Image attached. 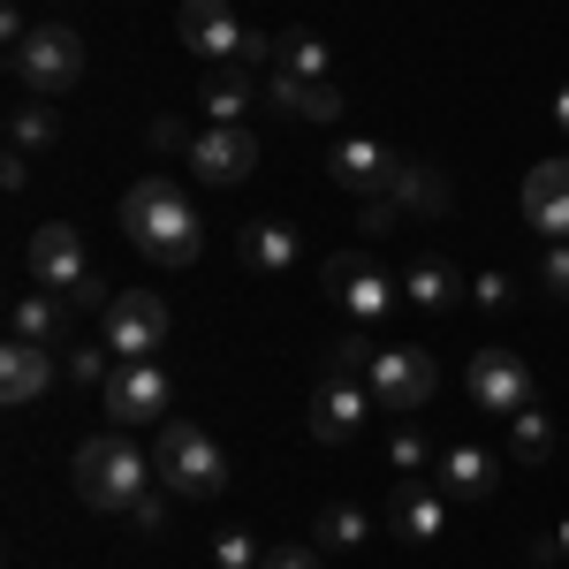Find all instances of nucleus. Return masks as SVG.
I'll use <instances>...</instances> for the list:
<instances>
[{
    "label": "nucleus",
    "mask_w": 569,
    "mask_h": 569,
    "mask_svg": "<svg viewBox=\"0 0 569 569\" xmlns=\"http://www.w3.org/2000/svg\"><path fill=\"white\" fill-rule=\"evenodd\" d=\"M53 137H61V114H53L46 99L8 107V144H16V152H39V144H53Z\"/></svg>",
    "instance_id": "27"
},
{
    "label": "nucleus",
    "mask_w": 569,
    "mask_h": 569,
    "mask_svg": "<svg viewBox=\"0 0 569 569\" xmlns=\"http://www.w3.org/2000/svg\"><path fill=\"white\" fill-rule=\"evenodd\" d=\"M380 402H372V388L365 380H335V372H319V388H311V440L319 448H350L357 433H365V418H372Z\"/></svg>",
    "instance_id": "9"
},
{
    "label": "nucleus",
    "mask_w": 569,
    "mask_h": 569,
    "mask_svg": "<svg viewBox=\"0 0 569 569\" xmlns=\"http://www.w3.org/2000/svg\"><path fill=\"white\" fill-rule=\"evenodd\" d=\"M236 251H243L251 273H289L305 243H297V228H289V220H251V228L236 236Z\"/></svg>",
    "instance_id": "22"
},
{
    "label": "nucleus",
    "mask_w": 569,
    "mask_h": 569,
    "mask_svg": "<svg viewBox=\"0 0 569 569\" xmlns=\"http://www.w3.org/2000/svg\"><path fill=\"white\" fill-rule=\"evenodd\" d=\"M388 463H395V471H410V479H418V471L433 463V448H426V433H418L410 418L395 426V440H388Z\"/></svg>",
    "instance_id": "30"
},
{
    "label": "nucleus",
    "mask_w": 569,
    "mask_h": 569,
    "mask_svg": "<svg viewBox=\"0 0 569 569\" xmlns=\"http://www.w3.org/2000/svg\"><path fill=\"white\" fill-rule=\"evenodd\" d=\"M569 555H562V531H539L531 539V569H562Z\"/></svg>",
    "instance_id": "39"
},
{
    "label": "nucleus",
    "mask_w": 569,
    "mask_h": 569,
    "mask_svg": "<svg viewBox=\"0 0 569 569\" xmlns=\"http://www.w3.org/2000/svg\"><path fill=\"white\" fill-rule=\"evenodd\" d=\"M152 471H160V486L182 493V501H213V493H228V448H220L206 426H190V418H160Z\"/></svg>",
    "instance_id": "3"
},
{
    "label": "nucleus",
    "mask_w": 569,
    "mask_h": 569,
    "mask_svg": "<svg viewBox=\"0 0 569 569\" xmlns=\"http://www.w3.org/2000/svg\"><path fill=\"white\" fill-rule=\"evenodd\" d=\"M130 525H137V531H160V525H168V501H160V493H137Z\"/></svg>",
    "instance_id": "38"
},
{
    "label": "nucleus",
    "mask_w": 569,
    "mask_h": 569,
    "mask_svg": "<svg viewBox=\"0 0 569 569\" xmlns=\"http://www.w3.org/2000/svg\"><path fill=\"white\" fill-rule=\"evenodd\" d=\"M380 198H388V206H402V213H426V220L448 213V182H440V168L410 160V152H395V176H388V190H380Z\"/></svg>",
    "instance_id": "20"
},
{
    "label": "nucleus",
    "mask_w": 569,
    "mask_h": 569,
    "mask_svg": "<svg viewBox=\"0 0 569 569\" xmlns=\"http://www.w3.org/2000/svg\"><path fill=\"white\" fill-rule=\"evenodd\" d=\"M259 562H266V547H259L243 525H228V531L213 539V569H259Z\"/></svg>",
    "instance_id": "29"
},
{
    "label": "nucleus",
    "mask_w": 569,
    "mask_h": 569,
    "mask_svg": "<svg viewBox=\"0 0 569 569\" xmlns=\"http://www.w3.org/2000/svg\"><path fill=\"white\" fill-rule=\"evenodd\" d=\"M168 402H176V388H168V372H160V357L152 365H114V380H107V418L130 433V426H152V418H168Z\"/></svg>",
    "instance_id": "13"
},
{
    "label": "nucleus",
    "mask_w": 569,
    "mask_h": 569,
    "mask_svg": "<svg viewBox=\"0 0 569 569\" xmlns=\"http://www.w3.org/2000/svg\"><path fill=\"white\" fill-rule=\"evenodd\" d=\"M198 107H206L213 122H243V114H251V77H243L236 61H228V69H213V77L198 84Z\"/></svg>",
    "instance_id": "26"
},
{
    "label": "nucleus",
    "mask_w": 569,
    "mask_h": 569,
    "mask_svg": "<svg viewBox=\"0 0 569 569\" xmlns=\"http://www.w3.org/2000/svg\"><path fill=\"white\" fill-rule=\"evenodd\" d=\"M539 289H547L555 305H569V243H547V259H539Z\"/></svg>",
    "instance_id": "33"
},
{
    "label": "nucleus",
    "mask_w": 569,
    "mask_h": 569,
    "mask_svg": "<svg viewBox=\"0 0 569 569\" xmlns=\"http://www.w3.org/2000/svg\"><path fill=\"white\" fill-rule=\"evenodd\" d=\"M114 220H122V236H130L152 266H190L198 251H206V220H198V206H190V190H182L176 176L130 182Z\"/></svg>",
    "instance_id": "1"
},
{
    "label": "nucleus",
    "mask_w": 569,
    "mask_h": 569,
    "mask_svg": "<svg viewBox=\"0 0 569 569\" xmlns=\"http://www.w3.org/2000/svg\"><path fill=\"white\" fill-rule=\"evenodd\" d=\"M176 39L190 46V53H206V61H243L251 23H243L228 0H182L176 8Z\"/></svg>",
    "instance_id": "12"
},
{
    "label": "nucleus",
    "mask_w": 569,
    "mask_h": 569,
    "mask_svg": "<svg viewBox=\"0 0 569 569\" xmlns=\"http://www.w3.org/2000/svg\"><path fill=\"white\" fill-rule=\"evenodd\" d=\"M273 107L297 114V122H342L350 99H342L335 77H281V69H273Z\"/></svg>",
    "instance_id": "21"
},
{
    "label": "nucleus",
    "mask_w": 569,
    "mask_h": 569,
    "mask_svg": "<svg viewBox=\"0 0 569 569\" xmlns=\"http://www.w3.org/2000/svg\"><path fill=\"white\" fill-rule=\"evenodd\" d=\"M46 388H53V350L8 335V350H0V402H39Z\"/></svg>",
    "instance_id": "19"
},
{
    "label": "nucleus",
    "mask_w": 569,
    "mask_h": 569,
    "mask_svg": "<svg viewBox=\"0 0 569 569\" xmlns=\"http://www.w3.org/2000/svg\"><path fill=\"white\" fill-rule=\"evenodd\" d=\"M23 266H31V281H39V289H77V281L91 273L84 228H69V220H39V228H31V243H23Z\"/></svg>",
    "instance_id": "11"
},
{
    "label": "nucleus",
    "mask_w": 569,
    "mask_h": 569,
    "mask_svg": "<svg viewBox=\"0 0 569 569\" xmlns=\"http://www.w3.org/2000/svg\"><path fill=\"white\" fill-rule=\"evenodd\" d=\"M0 182H8V198H23V182H31V168H23L16 144H8V160H0Z\"/></svg>",
    "instance_id": "40"
},
{
    "label": "nucleus",
    "mask_w": 569,
    "mask_h": 569,
    "mask_svg": "<svg viewBox=\"0 0 569 569\" xmlns=\"http://www.w3.org/2000/svg\"><path fill=\"white\" fill-rule=\"evenodd\" d=\"M168 335H176V311H168L160 289H114V305H107V350H114V365H152L168 350Z\"/></svg>",
    "instance_id": "6"
},
{
    "label": "nucleus",
    "mask_w": 569,
    "mask_h": 569,
    "mask_svg": "<svg viewBox=\"0 0 569 569\" xmlns=\"http://www.w3.org/2000/svg\"><path fill=\"white\" fill-rule=\"evenodd\" d=\"M555 130H562V137H569V84H562V91H555Z\"/></svg>",
    "instance_id": "41"
},
{
    "label": "nucleus",
    "mask_w": 569,
    "mask_h": 569,
    "mask_svg": "<svg viewBox=\"0 0 569 569\" xmlns=\"http://www.w3.org/2000/svg\"><path fill=\"white\" fill-rule=\"evenodd\" d=\"M327 176L342 182V190H357V198H380L388 176H395V152L380 137H342V144L327 152Z\"/></svg>",
    "instance_id": "16"
},
{
    "label": "nucleus",
    "mask_w": 569,
    "mask_h": 569,
    "mask_svg": "<svg viewBox=\"0 0 569 569\" xmlns=\"http://www.w3.org/2000/svg\"><path fill=\"white\" fill-rule=\"evenodd\" d=\"M555 448H562V433H555V418H547L539 402L509 418V463H531V471H539V463H555Z\"/></svg>",
    "instance_id": "25"
},
{
    "label": "nucleus",
    "mask_w": 569,
    "mask_h": 569,
    "mask_svg": "<svg viewBox=\"0 0 569 569\" xmlns=\"http://www.w3.org/2000/svg\"><path fill=\"white\" fill-rule=\"evenodd\" d=\"M77 388H107L114 380V365H107V350H69V365H61Z\"/></svg>",
    "instance_id": "32"
},
{
    "label": "nucleus",
    "mask_w": 569,
    "mask_h": 569,
    "mask_svg": "<svg viewBox=\"0 0 569 569\" xmlns=\"http://www.w3.org/2000/svg\"><path fill=\"white\" fill-rule=\"evenodd\" d=\"M69 297H53V289H31V297H16V311H8V335H23V342H61L69 335Z\"/></svg>",
    "instance_id": "23"
},
{
    "label": "nucleus",
    "mask_w": 569,
    "mask_h": 569,
    "mask_svg": "<svg viewBox=\"0 0 569 569\" xmlns=\"http://www.w3.org/2000/svg\"><path fill=\"white\" fill-rule=\"evenodd\" d=\"M311 531H319V547H357V539H365L372 525H365V509L335 501V509H319V525H311Z\"/></svg>",
    "instance_id": "28"
},
{
    "label": "nucleus",
    "mask_w": 569,
    "mask_h": 569,
    "mask_svg": "<svg viewBox=\"0 0 569 569\" xmlns=\"http://www.w3.org/2000/svg\"><path fill=\"white\" fill-rule=\"evenodd\" d=\"M152 456L137 448L122 426L114 433H91L84 448H77V463H69V486H77V501L84 509H99V517H130L137 493H152Z\"/></svg>",
    "instance_id": "2"
},
{
    "label": "nucleus",
    "mask_w": 569,
    "mask_h": 569,
    "mask_svg": "<svg viewBox=\"0 0 569 569\" xmlns=\"http://www.w3.org/2000/svg\"><path fill=\"white\" fill-rule=\"evenodd\" d=\"M182 160H190L198 182L236 190V182H251V168H259V137L243 130V122H213V130H198V144H190Z\"/></svg>",
    "instance_id": "10"
},
{
    "label": "nucleus",
    "mask_w": 569,
    "mask_h": 569,
    "mask_svg": "<svg viewBox=\"0 0 569 569\" xmlns=\"http://www.w3.org/2000/svg\"><path fill=\"white\" fill-rule=\"evenodd\" d=\"M395 281H402V297H410L418 311H456L463 297H471V273H463L456 259H440V251H418Z\"/></svg>",
    "instance_id": "14"
},
{
    "label": "nucleus",
    "mask_w": 569,
    "mask_h": 569,
    "mask_svg": "<svg viewBox=\"0 0 569 569\" xmlns=\"http://www.w3.org/2000/svg\"><path fill=\"white\" fill-rule=\"evenodd\" d=\"M440 493L448 501H486L493 486H501V456L493 448H471V440H456V448H440Z\"/></svg>",
    "instance_id": "17"
},
{
    "label": "nucleus",
    "mask_w": 569,
    "mask_h": 569,
    "mask_svg": "<svg viewBox=\"0 0 569 569\" xmlns=\"http://www.w3.org/2000/svg\"><path fill=\"white\" fill-rule=\"evenodd\" d=\"M525 220L547 243H569V160H531L525 176Z\"/></svg>",
    "instance_id": "15"
},
{
    "label": "nucleus",
    "mask_w": 569,
    "mask_h": 569,
    "mask_svg": "<svg viewBox=\"0 0 569 569\" xmlns=\"http://www.w3.org/2000/svg\"><path fill=\"white\" fill-rule=\"evenodd\" d=\"M365 388H372V402H380V410L410 418V410H426V402H433L440 365L426 350H410V342H380V350H372V365H365Z\"/></svg>",
    "instance_id": "7"
},
{
    "label": "nucleus",
    "mask_w": 569,
    "mask_h": 569,
    "mask_svg": "<svg viewBox=\"0 0 569 569\" xmlns=\"http://www.w3.org/2000/svg\"><path fill=\"white\" fill-rule=\"evenodd\" d=\"M273 69H281V77H327L335 53H327V39H319L311 23H289V31L273 39Z\"/></svg>",
    "instance_id": "24"
},
{
    "label": "nucleus",
    "mask_w": 569,
    "mask_h": 569,
    "mask_svg": "<svg viewBox=\"0 0 569 569\" xmlns=\"http://www.w3.org/2000/svg\"><path fill=\"white\" fill-rule=\"evenodd\" d=\"M8 77L31 91V99H53V91H77L84 84V39L69 23H39L31 39L8 46Z\"/></svg>",
    "instance_id": "4"
},
{
    "label": "nucleus",
    "mask_w": 569,
    "mask_h": 569,
    "mask_svg": "<svg viewBox=\"0 0 569 569\" xmlns=\"http://www.w3.org/2000/svg\"><path fill=\"white\" fill-rule=\"evenodd\" d=\"M463 388H471V410H486V418H517V410H531V402H539L531 365L517 350H471Z\"/></svg>",
    "instance_id": "8"
},
{
    "label": "nucleus",
    "mask_w": 569,
    "mask_h": 569,
    "mask_svg": "<svg viewBox=\"0 0 569 569\" xmlns=\"http://www.w3.org/2000/svg\"><path fill=\"white\" fill-rule=\"evenodd\" d=\"M562 555H569V517H562Z\"/></svg>",
    "instance_id": "42"
},
{
    "label": "nucleus",
    "mask_w": 569,
    "mask_h": 569,
    "mask_svg": "<svg viewBox=\"0 0 569 569\" xmlns=\"http://www.w3.org/2000/svg\"><path fill=\"white\" fill-rule=\"evenodd\" d=\"M388 531H395V539H418V547L440 539V531H448V493H440V486L402 479V486H395V501H388Z\"/></svg>",
    "instance_id": "18"
},
{
    "label": "nucleus",
    "mask_w": 569,
    "mask_h": 569,
    "mask_svg": "<svg viewBox=\"0 0 569 569\" xmlns=\"http://www.w3.org/2000/svg\"><path fill=\"white\" fill-rule=\"evenodd\" d=\"M395 220H402V206H388V198H365V243H380V236H395Z\"/></svg>",
    "instance_id": "35"
},
{
    "label": "nucleus",
    "mask_w": 569,
    "mask_h": 569,
    "mask_svg": "<svg viewBox=\"0 0 569 569\" xmlns=\"http://www.w3.org/2000/svg\"><path fill=\"white\" fill-rule=\"evenodd\" d=\"M61 297H69V305H77V311H107V305H114L99 273H84V281H77V289H61Z\"/></svg>",
    "instance_id": "36"
},
{
    "label": "nucleus",
    "mask_w": 569,
    "mask_h": 569,
    "mask_svg": "<svg viewBox=\"0 0 569 569\" xmlns=\"http://www.w3.org/2000/svg\"><path fill=\"white\" fill-rule=\"evenodd\" d=\"M259 569H319V547H266Z\"/></svg>",
    "instance_id": "37"
},
{
    "label": "nucleus",
    "mask_w": 569,
    "mask_h": 569,
    "mask_svg": "<svg viewBox=\"0 0 569 569\" xmlns=\"http://www.w3.org/2000/svg\"><path fill=\"white\" fill-rule=\"evenodd\" d=\"M319 289H327V305L350 311L357 327H380L395 311V297H402V281H395L372 251H335V259L319 266Z\"/></svg>",
    "instance_id": "5"
},
{
    "label": "nucleus",
    "mask_w": 569,
    "mask_h": 569,
    "mask_svg": "<svg viewBox=\"0 0 569 569\" xmlns=\"http://www.w3.org/2000/svg\"><path fill=\"white\" fill-rule=\"evenodd\" d=\"M471 305L479 311H509L517 305V281H509L501 266H486V273H471Z\"/></svg>",
    "instance_id": "31"
},
{
    "label": "nucleus",
    "mask_w": 569,
    "mask_h": 569,
    "mask_svg": "<svg viewBox=\"0 0 569 569\" xmlns=\"http://www.w3.org/2000/svg\"><path fill=\"white\" fill-rule=\"evenodd\" d=\"M144 137H152V152H190V144H198V130H190L182 114H160Z\"/></svg>",
    "instance_id": "34"
}]
</instances>
